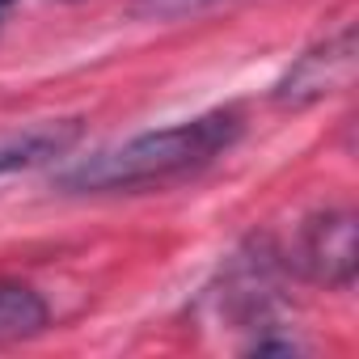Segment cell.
<instances>
[{"label":"cell","instance_id":"obj_3","mask_svg":"<svg viewBox=\"0 0 359 359\" xmlns=\"http://www.w3.org/2000/svg\"><path fill=\"white\" fill-rule=\"evenodd\" d=\"M296 271L313 283L325 287H351L355 283V262H359V241H355V212H321L304 224L296 241Z\"/></svg>","mask_w":359,"mask_h":359},{"label":"cell","instance_id":"obj_6","mask_svg":"<svg viewBox=\"0 0 359 359\" xmlns=\"http://www.w3.org/2000/svg\"><path fill=\"white\" fill-rule=\"evenodd\" d=\"M220 5H229V0H131V13L140 22H182V18H199Z\"/></svg>","mask_w":359,"mask_h":359},{"label":"cell","instance_id":"obj_1","mask_svg":"<svg viewBox=\"0 0 359 359\" xmlns=\"http://www.w3.org/2000/svg\"><path fill=\"white\" fill-rule=\"evenodd\" d=\"M237 135H241V114L212 110V114H199L191 123L144 131V135H131L114 148L81 156L55 182L68 195H114V191L161 187V182H173V177H187V173L212 165L220 152H229L237 144Z\"/></svg>","mask_w":359,"mask_h":359},{"label":"cell","instance_id":"obj_2","mask_svg":"<svg viewBox=\"0 0 359 359\" xmlns=\"http://www.w3.org/2000/svg\"><path fill=\"white\" fill-rule=\"evenodd\" d=\"M359 68V43H355V26H342L338 34L321 39L317 47H309L275 85V106L283 110H304L321 97H334L342 89H351Z\"/></svg>","mask_w":359,"mask_h":359},{"label":"cell","instance_id":"obj_5","mask_svg":"<svg viewBox=\"0 0 359 359\" xmlns=\"http://www.w3.org/2000/svg\"><path fill=\"white\" fill-rule=\"evenodd\" d=\"M47 330V300L13 279H0V346Z\"/></svg>","mask_w":359,"mask_h":359},{"label":"cell","instance_id":"obj_4","mask_svg":"<svg viewBox=\"0 0 359 359\" xmlns=\"http://www.w3.org/2000/svg\"><path fill=\"white\" fill-rule=\"evenodd\" d=\"M81 140L76 118H47L26 127H0V177L22 173L30 165H43L51 156H64Z\"/></svg>","mask_w":359,"mask_h":359}]
</instances>
